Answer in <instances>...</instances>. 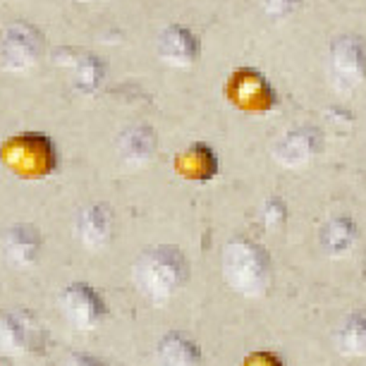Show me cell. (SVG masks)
Instances as JSON below:
<instances>
[{"mask_svg": "<svg viewBox=\"0 0 366 366\" xmlns=\"http://www.w3.org/2000/svg\"><path fill=\"white\" fill-rule=\"evenodd\" d=\"M244 366H282L275 355H252Z\"/></svg>", "mask_w": 366, "mask_h": 366, "instance_id": "21", "label": "cell"}, {"mask_svg": "<svg viewBox=\"0 0 366 366\" xmlns=\"http://www.w3.org/2000/svg\"><path fill=\"white\" fill-rule=\"evenodd\" d=\"M65 366H106V362L99 357H92V355H72L67 359Z\"/></svg>", "mask_w": 366, "mask_h": 366, "instance_id": "20", "label": "cell"}, {"mask_svg": "<svg viewBox=\"0 0 366 366\" xmlns=\"http://www.w3.org/2000/svg\"><path fill=\"white\" fill-rule=\"evenodd\" d=\"M202 350L184 333H168L156 347V366H199Z\"/></svg>", "mask_w": 366, "mask_h": 366, "instance_id": "14", "label": "cell"}, {"mask_svg": "<svg viewBox=\"0 0 366 366\" xmlns=\"http://www.w3.org/2000/svg\"><path fill=\"white\" fill-rule=\"evenodd\" d=\"M115 216L108 209V204H92L81 211L77 220V237L89 252H99L113 239Z\"/></svg>", "mask_w": 366, "mask_h": 366, "instance_id": "12", "label": "cell"}, {"mask_svg": "<svg viewBox=\"0 0 366 366\" xmlns=\"http://www.w3.org/2000/svg\"><path fill=\"white\" fill-rule=\"evenodd\" d=\"M0 249L10 266L31 268L39 264L41 252H44V234L31 223H15L5 230Z\"/></svg>", "mask_w": 366, "mask_h": 366, "instance_id": "8", "label": "cell"}, {"mask_svg": "<svg viewBox=\"0 0 366 366\" xmlns=\"http://www.w3.org/2000/svg\"><path fill=\"white\" fill-rule=\"evenodd\" d=\"M46 333L39 319L22 309L0 312V357L26 359L44 352Z\"/></svg>", "mask_w": 366, "mask_h": 366, "instance_id": "4", "label": "cell"}, {"mask_svg": "<svg viewBox=\"0 0 366 366\" xmlns=\"http://www.w3.org/2000/svg\"><path fill=\"white\" fill-rule=\"evenodd\" d=\"M0 163L17 177L44 179L58 168V154L46 134L22 132L0 144Z\"/></svg>", "mask_w": 366, "mask_h": 366, "instance_id": "3", "label": "cell"}, {"mask_svg": "<svg viewBox=\"0 0 366 366\" xmlns=\"http://www.w3.org/2000/svg\"><path fill=\"white\" fill-rule=\"evenodd\" d=\"M321 147H323V137L314 127H297L275 144L273 156L285 168H300V165L312 161L321 151Z\"/></svg>", "mask_w": 366, "mask_h": 366, "instance_id": "10", "label": "cell"}, {"mask_svg": "<svg viewBox=\"0 0 366 366\" xmlns=\"http://www.w3.org/2000/svg\"><path fill=\"white\" fill-rule=\"evenodd\" d=\"M261 216H264V223L268 227L280 225L282 220H285V202H282V199H268V202L264 204Z\"/></svg>", "mask_w": 366, "mask_h": 366, "instance_id": "18", "label": "cell"}, {"mask_svg": "<svg viewBox=\"0 0 366 366\" xmlns=\"http://www.w3.org/2000/svg\"><path fill=\"white\" fill-rule=\"evenodd\" d=\"M366 81V41L345 34L330 46V84L337 94H352Z\"/></svg>", "mask_w": 366, "mask_h": 366, "instance_id": "5", "label": "cell"}, {"mask_svg": "<svg viewBox=\"0 0 366 366\" xmlns=\"http://www.w3.org/2000/svg\"><path fill=\"white\" fill-rule=\"evenodd\" d=\"M335 347L345 357L366 355V314H352L335 333Z\"/></svg>", "mask_w": 366, "mask_h": 366, "instance_id": "17", "label": "cell"}, {"mask_svg": "<svg viewBox=\"0 0 366 366\" xmlns=\"http://www.w3.org/2000/svg\"><path fill=\"white\" fill-rule=\"evenodd\" d=\"M175 168L182 177L204 182V179H211L218 172V158L211 151V147L194 144V147L184 149L182 154L175 158Z\"/></svg>", "mask_w": 366, "mask_h": 366, "instance_id": "15", "label": "cell"}, {"mask_svg": "<svg viewBox=\"0 0 366 366\" xmlns=\"http://www.w3.org/2000/svg\"><path fill=\"white\" fill-rule=\"evenodd\" d=\"M202 53V44L194 36V31H189L182 24L168 26L161 39H158V55H161L163 63L172 67H189L199 60Z\"/></svg>", "mask_w": 366, "mask_h": 366, "instance_id": "11", "label": "cell"}, {"mask_svg": "<svg viewBox=\"0 0 366 366\" xmlns=\"http://www.w3.org/2000/svg\"><path fill=\"white\" fill-rule=\"evenodd\" d=\"M357 242V225L347 216L328 220L319 232V244L328 257H345Z\"/></svg>", "mask_w": 366, "mask_h": 366, "instance_id": "16", "label": "cell"}, {"mask_svg": "<svg viewBox=\"0 0 366 366\" xmlns=\"http://www.w3.org/2000/svg\"><path fill=\"white\" fill-rule=\"evenodd\" d=\"M137 290L154 304L172 300L189 278V261L177 247H154L144 252L132 271Z\"/></svg>", "mask_w": 366, "mask_h": 366, "instance_id": "1", "label": "cell"}, {"mask_svg": "<svg viewBox=\"0 0 366 366\" xmlns=\"http://www.w3.org/2000/svg\"><path fill=\"white\" fill-rule=\"evenodd\" d=\"M60 312L72 328L96 330L108 319V304L89 282H72L60 292Z\"/></svg>", "mask_w": 366, "mask_h": 366, "instance_id": "7", "label": "cell"}, {"mask_svg": "<svg viewBox=\"0 0 366 366\" xmlns=\"http://www.w3.org/2000/svg\"><path fill=\"white\" fill-rule=\"evenodd\" d=\"M302 0H264V10L268 12L271 17H287L300 8Z\"/></svg>", "mask_w": 366, "mask_h": 366, "instance_id": "19", "label": "cell"}, {"mask_svg": "<svg viewBox=\"0 0 366 366\" xmlns=\"http://www.w3.org/2000/svg\"><path fill=\"white\" fill-rule=\"evenodd\" d=\"M223 278L247 297H261L271 285V261L257 242L237 237L223 249Z\"/></svg>", "mask_w": 366, "mask_h": 366, "instance_id": "2", "label": "cell"}, {"mask_svg": "<svg viewBox=\"0 0 366 366\" xmlns=\"http://www.w3.org/2000/svg\"><path fill=\"white\" fill-rule=\"evenodd\" d=\"M44 34L29 22H12L0 39V60L10 72H29L44 55Z\"/></svg>", "mask_w": 366, "mask_h": 366, "instance_id": "6", "label": "cell"}, {"mask_svg": "<svg viewBox=\"0 0 366 366\" xmlns=\"http://www.w3.org/2000/svg\"><path fill=\"white\" fill-rule=\"evenodd\" d=\"M117 156L127 168H144L156 156V134L147 125L129 127L117 142Z\"/></svg>", "mask_w": 366, "mask_h": 366, "instance_id": "13", "label": "cell"}, {"mask_svg": "<svg viewBox=\"0 0 366 366\" xmlns=\"http://www.w3.org/2000/svg\"><path fill=\"white\" fill-rule=\"evenodd\" d=\"M53 60L60 67L70 70L72 74V84L79 89L81 94H92L99 89L106 74V65L101 58H96L92 53L84 51H70V48H58L53 55Z\"/></svg>", "mask_w": 366, "mask_h": 366, "instance_id": "9", "label": "cell"}]
</instances>
